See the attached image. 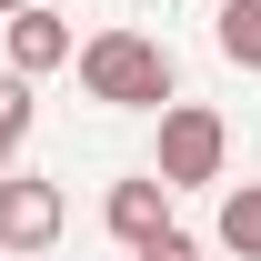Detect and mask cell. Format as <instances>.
I'll return each instance as SVG.
<instances>
[{"mask_svg":"<svg viewBox=\"0 0 261 261\" xmlns=\"http://www.w3.org/2000/svg\"><path fill=\"white\" fill-rule=\"evenodd\" d=\"M0 261H10V251H0Z\"/></svg>","mask_w":261,"mask_h":261,"instance_id":"11","label":"cell"},{"mask_svg":"<svg viewBox=\"0 0 261 261\" xmlns=\"http://www.w3.org/2000/svg\"><path fill=\"white\" fill-rule=\"evenodd\" d=\"M130 261H201V241H191V231H161V241H141Z\"/></svg>","mask_w":261,"mask_h":261,"instance_id":"9","label":"cell"},{"mask_svg":"<svg viewBox=\"0 0 261 261\" xmlns=\"http://www.w3.org/2000/svg\"><path fill=\"white\" fill-rule=\"evenodd\" d=\"M151 171H161L171 191H211L231 171V121L211 111V100H171L161 111V151H151Z\"/></svg>","mask_w":261,"mask_h":261,"instance_id":"2","label":"cell"},{"mask_svg":"<svg viewBox=\"0 0 261 261\" xmlns=\"http://www.w3.org/2000/svg\"><path fill=\"white\" fill-rule=\"evenodd\" d=\"M10 10H31V0H0V20H10Z\"/></svg>","mask_w":261,"mask_h":261,"instance_id":"10","label":"cell"},{"mask_svg":"<svg viewBox=\"0 0 261 261\" xmlns=\"http://www.w3.org/2000/svg\"><path fill=\"white\" fill-rule=\"evenodd\" d=\"M0 50H10V70H20V81H50V70H70L81 31H70L50 0H31V10H10V20H0Z\"/></svg>","mask_w":261,"mask_h":261,"instance_id":"4","label":"cell"},{"mask_svg":"<svg viewBox=\"0 0 261 261\" xmlns=\"http://www.w3.org/2000/svg\"><path fill=\"white\" fill-rule=\"evenodd\" d=\"M221 251L261 261V181H231L221 191Z\"/></svg>","mask_w":261,"mask_h":261,"instance_id":"7","label":"cell"},{"mask_svg":"<svg viewBox=\"0 0 261 261\" xmlns=\"http://www.w3.org/2000/svg\"><path fill=\"white\" fill-rule=\"evenodd\" d=\"M100 231H111L121 251L161 241V231H171V181H161V171H130V181H111V201H100Z\"/></svg>","mask_w":261,"mask_h":261,"instance_id":"5","label":"cell"},{"mask_svg":"<svg viewBox=\"0 0 261 261\" xmlns=\"http://www.w3.org/2000/svg\"><path fill=\"white\" fill-rule=\"evenodd\" d=\"M211 40H221L231 70H261V0H221L211 10Z\"/></svg>","mask_w":261,"mask_h":261,"instance_id":"6","label":"cell"},{"mask_svg":"<svg viewBox=\"0 0 261 261\" xmlns=\"http://www.w3.org/2000/svg\"><path fill=\"white\" fill-rule=\"evenodd\" d=\"M70 61H81V91L111 111H171V50L151 31H91Z\"/></svg>","mask_w":261,"mask_h":261,"instance_id":"1","label":"cell"},{"mask_svg":"<svg viewBox=\"0 0 261 261\" xmlns=\"http://www.w3.org/2000/svg\"><path fill=\"white\" fill-rule=\"evenodd\" d=\"M61 221H70L61 181H40V171H10V181H0V251H10V261L50 251V241H61Z\"/></svg>","mask_w":261,"mask_h":261,"instance_id":"3","label":"cell"},{"mask_svg":"<svg viewBox=\"0 0 261 261\" xmlns=\"http://www.w3.org/2000/svg\"><path fill=\"white\" fill-rule=\"evenodd\" d=\"M20 141H31V81L0 70V181L20 171Z\"/></svg>","mask_w":261,"mask_h":261,"instance_id":"8","label":"cell"}]
</instances>
